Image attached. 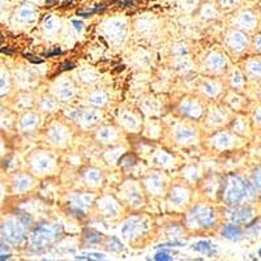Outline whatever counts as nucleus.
Instances as JSON below:
<instances>
[{
  "mask_svg": "<svg viewBox=\"0 0 261 261\" xmlns=\"http://www.w3.org/2000/svg\"><path fill=\"white\" fill-rule=\"evenodd\" d=\"M195 217L199 220V224L201 226H210V224L214 220V215L208 209H197L195 211Z\"/></svg>",
  "mask_w": 261,
  "mask_h": 261,
  "instance_id": "7ed1b4c3",
  "label": "nucleus"
},
{
  "mask_svg": "<svg viewBox=\"0 0 261 261\" xmlns=\"http://www.w3.org/2000/svg\"><path fill=\"white\" fill-rule=\"evenodd\" d=\"M60 50L59 49H55V50H53L51 53H46L45 54V56H51V55H55V54H59Z\"/></svg>",
  "mask_w": 261,
  "mask_h": 261,
  "instance_id": "9b49d317",
  "label": "nucleus"
},
{
  "mask_svg": "<svg viewBox=\"0 0 261 261\" xmlns=\"http://www.w3.org/2000/svg\"><path fill=\"white\" fill-rule=\"evenodd\" d=\"M251 196H252L251 186H249L247 182L236 178L235 181H234V190L230 191V193H229V200H230L231 202H238L243 199L251 197Z\"/></svg>",
  "mask_w": 261,
  "mask_h": 261,
  "instance_id": "f257e3e1",
  "label": "nucleus"
},
{
  "mask_svg": "<svg viewBox=\"0 0 261 261\" xmlns=\"http://www.w3.org/2000/svg\"><path fill=\"white\" fill-rule=\"evenodd\" d=\"M193 249H196V251H200L202 252V253H205V255H214V247L211 246L210 243L209 242H199V243H196L195 246H192Z\"/></svg>",
  "mask_w": 261,
  "mask_h": 261,
  "instance_id": "39448f33",
  "label": "nucleus"
},
{
  "mask_svg": "<svg viewBox=\"0 0 261 261\" xmlns=\"http://www.w3.org/2000/svg\"><path fill=\"white\" fill-rule=\"evenodd\" d=\"M73 25L76 26V29H78V30H81V22L73 21Z\"/></svg>",
  "mask_w": 261,
  "mask_h": 261,
  "instance_id": "ddd939ff",
  "label": "nucleus"
},
{
  "mask_svg": "<svg viewBox=\"0 0 261 261\" xmlns=\"http://www.w3.org/2000/svg\"><path fill=\"white\" fill-rule=\"evenodd\" d=\"M225 238L231 240H238L242 236V230L238 225H226L222 230Z\"/></svg>",
  "mask_w": 261,
  "mask_h": 261,
  "instance_id": "20e7f679",
  "label": "nucleus"
},
{
  "mask_svg": "<svg viewBox=\"0 0 261 261\" xmlns=\"http://www.w3.org/2000/svg\"><path fill=\"white\" fill-rule=\"evenodd\" d=\"M94 12H97L96 10H92V11H78L77 15L78 16H82V17H89V16L93 15Z\"/></svg>",
  "mask_w": 261,
  "mask_h": 261,
  "instance_id": "6e6552de",
  "label": "nucleus"
},
{
  "mask_svg": "<svg viewBox=\"0 0 261 261\" xmlns=\"http://www.w3.org/2000/svg\"><path fill=\"white\" fill-rule=\"evenodd\" d=\"M154 258H156V261H172V257L165 251L158 252V253L154 256Z\"/></svg>",
  "mask_w": 261,
  "mask_h": 261,
  "instance_id": "0eeeda50",
  "label": "nucleus"
},
{
  "mask_svg": "<svg viewBox=\"0 0 261 261\" xmlns=\"http://www.w3.org/2000/svg\"><path fill=\"white\" fill-rule=\"evenodd\" d=\"M56 2H58V0H46V6L47 7H53L54 4L56 3Z\"/></svg>",
  "mask_w": 261,
  "mask_h": 261,
  "instance_id": "f8f14e48",
  "label": "nucleus"
},
{
  "mask_svg": "<svg viewBox=\"0 0 261 261\" xmlns=\"http://www.w3.org/2000/svg\"><path fill=\"white\" fill-rule=\"evenodd\" d=\"M8 257H10V255H4L3 253V255H2V261H6Z\"/></svg>",
  "mask_w": 261,
  "mask_h": 261,
  "instance_id": "4468645a",
  "label": "nucleus"
},
{
  "mask_svg": "<svg viewBox=\"0 0 261 261\" xmlns=\"http://www.w3.org/2000/svg\"><path fill=\"white\" fill-rule=\"evenodd\" d=\"M53 233L50 230H47L46 227H40L39 230H37L33 235V244L37 248H42V247H46L47 244H50L53 238H51Z\"/></svg>",
  "mask_w": 261,
  "mask_h": 261,
  "instance_id": "f03ea898",
  "label": "nucleus"
},
{
  "mask_svg": "<svg viewBox=\"0 0 261 261\" xmlns=\"http://www.w3.org/2000/svg\"><path fill=\"white\" fill-rule=\"evenodd\" d=\"M78 261H80V260H78Z\"/></svg>",
  "mask_w": 261,
  "mask_h": 261,
  "instance_id": "f3484780",
  "label": "nucleus"
},
{
  "mask_svg": "<svg viewBox=\"0 0 261 261\" xmlns=\"http://www.w3.org/2000/svg\"><path fill=\"white\" fill-rule=\"evenodd\" d=\"M258 255H260V257H261V248H260V251H258Z\"/></svg>",
  "mask_w": 261,
  "mask_h": 261,
  "instance_id": "dca6fc26",
  "label": "nucleus"
},
{
  "mask_svg": "<svg viewBox=\"0 0 261 261\" xmlns=\"http://www.w3.org/2000/svg\"><path fill=\"white\" fill-rule=\"evenodd\" d=\"M255 183H256V186H257L258 188L261 190V170L257 171V172L255 174Z\"/></svg>",
  "mask_w": 261,
  "mask_h": 261,
  "instance_id": "1a4fd4ad",
  "label": "nucleus"
},
{
  "mask_svg": "<svg viewBox=\"0 0 261 261\" xmlns=\"http://www.w3.org/2000/svg\"><path fill=\"white\" fill-rule=\"evenodd\" d=\"M71 2H72V0H65V6H69V4H71Z\"/></svg>",
  "mask_w": 261,
  "mask_h": 261,
  "instance_id": "2eb2a0df",
  "label": "nucleus"
},
{
  "mask_svg": "<svg viewBox=\"0 0 261 261\" xmlns=\"http://www.w3.org/2000/svg\"><path fill=\"white\" fill-rule=\"evenodd\" d=\"M249 217H251V210H249V208H240L239 210H236L233 215V218L236 220V221H247Z\"/></svg>",
  "mask_w": 261,
  "mask_h": 261,
  "instance_id": "423d86ee",
  "label": "nucleus"
},
{
  "mask_svg": "<svg viewBox=\"0 0 261 261\" xmlns=\"http://www.w3.org/2000/svg\"><path fill=\"white\" fill-rule=\"evenodd\" d=\"M73 67H75V64H73V63H65L64 65H63V69H72L73 68Z\"/></svg>",
  "mask_w": 261,
  "mask_h": 261,
  "instance_id": "9d476101",
  "label": "nucleus"
}]
</instances>
